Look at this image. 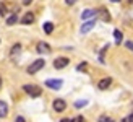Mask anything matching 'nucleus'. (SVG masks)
Wrapping results in <instances>:
<instances>
[{"instance_id":"obj_27","label":"nucleus","mask_w":133,"mask_h":122,"mask_svg":"<svg viewBox=\"0 0 133 122\" xmlns=\"http://www.w3.org/2000/svg\"><path fill=\"white\" fill-rule=\"evenodd\" d=\"M120 122H133V120H131V117H130V116H127V117H123Z\"/></svg>"},{"instance_id":"obj_26","label":"nucleus","mask_w":133,"mask_h":122,"mask_svg":"<svg viewBox=\"0 0 133 122\" xmlns=\"http://www.w3.org/2000/svg\"><path fill=\"white\" fill-rule=\"evenodd\" d=\"M32 2H34V0H23V5H24V7H29Z\"/></svg>"},{"instance_id":"obj_16","label":"nucleus","mask_w":133,"mask_h":122,"mask_svg":"<svg viewBox=\"0 0 133 122\" xmlns=\"http://www.w3.org/2000/svg\"><path fill=\"white\" fill-rule=\"evenodd\" d=\"M42 29H44V33H45V34H52V33H54V23H50V21H45V23L42 25Z\"/></svg>"},{"instance_id":"obj_8","label":"nucleus","mask_w":133,"mask_h":122,"mask_svg":"<svg viewBox=\"0 0 133 122\" xmlns=\"http://www.w3.org/2000/svg\"><path fill=\"white\" fill-rule=\"evenodd\" d=\"M94 26H96V18L88 20V21H83L81 28H79V33H81V34H86V33H89L92 28H94Z\"/></svg>"},{"instance_id":"obj_29","label":"nucleus","mask_w":133,"mask_h":122,"mask_svg":"<svg viewBox=\"0 0 133 122\" xmlns=\"http://www.w3.org/2000/svg\"><path fill=\"white\" fill-rule=\"evenodd\" d=\"M2 86H3V80H2V77H0V90H2Z\"/></svg>"},{"instance_id":"obj_17","label":"nucleus","mask_w":133,"mask_h":122,"mask_svg":"<svg viewBox=\"0 0 133 122\" xmlns=\"http://www.w3.org/2000/svg\"><path fill=\"white\" fill-rule=\"evenodd\" d=\"M97 122H115V120L110 116H107V114H101V116L97 117Z\"/></svg>"},{"instance_id":"obj_30","label":"nucleus","mask_w":133,"mask_h":122,"mask_svg":"<svg viewBox=\"0 0 133 122\" xmlns=\"http://www.w3.org/2000/svg\"><path fill=\"white\" fill-rule=\"evenodd\" d=\"M109 2H112V3H117V2H122V0H109Z\"/></svg>"},{"instance_id":"obj_11","label":"nucleus","mask_w":133,"mask_h":122,"mask_svg":"<svg viewBox=\"0 0 133 122\" xmlns=\"http://www.w3.org/2000/svg\"><path fill=\"white\" fill-rule=\"evenodd\" d=\"M92 18H96V10L86 8V10L81 11V20L83 21H88V20H92Z\"/></svg>"},{"instance_id":"obj_2","label":"nucleus","mask_w":133,"mask_h":122,"mask_svg":"<svg viewBox=\"0 0 133 122\" xmlns=\"http://www.w3.org/2000/svg\"><path fill=\"white\" fill-rule=\"evenodd\" d=\"M23 91L31 98H39L42 94L41 86H37V85H23Z\"/></svg>"},{"instance_id":"obj_1","label":"nucleus","mask_w":133,"mask_h":122,"mask_svg":"<svg viewBox=\"0 0 133 122\" xmlns=\"http://www.w3.org/2000/svg\"><path fill=\"white\" fill-rule=\"evenodd\" d=\"M44 67H45V60H44V59H36L34 62H31V64L28 65L26 72H28L29 75H36V73H37L39 70H42Z\"/></svg>"},{"instance_id":"obj_4","label":"nucleus","mask_w":133,"mask_h":122,"mask_svg":"<svg viewBox=\"0 0 133 122\" xmlns=\"http://www.w3.org/2000/svg\"><path fill=\"white\" fill-rule=\"evenodd\" d=\"M36 52L41 54V56H49V54L52 52V47L49 42H44V41H39V42L36 44Z\"/></svg>"},{"instance_id":"obj_33","label":"nucleus","mask_w":133,"mask_h":122,"mask_svg":"<svg viewBox=\"0 0 133 122\" xmlns=\"http://www.w3.org/2000/svg\"><path fill=\"white\" fill-rule=\"evenodd\" d=\"M0 42H2V41H0Z\"/></svg>"},{"instance_id":"obj_32","label":"nucleus","mask_w":133,"mask_h":122,"mask_svg":"<svg viewBox=\"0 0 133 122\" xmlns=\"http://www.w3.org/2000/svg\"><path fill=\"white\" fill-rule=\"evenodd\" d=\"M130 117H131V120H133V112H131V114H130Z\"/></svg>"},{"instance_id":"obj_18","label":"nucleus","mask_w":133,"mask_h":122,"mask_svg":"<svg viewBox=\"0 0 133 122\" xmlns=\"http://www.w3.org/2000/svg\"><path fill=\"white\" fill-rule=\"evenodd\" d=\"M86 104H88V99H78V101H75L73 106H75L76 109H81V107H84Z\"/></svg>"},{"instance_id":"obj_23","label":"nucleus","mask_w":133,"mask_h":122,"mask_svg":"<svg viewBox=\"0 0 133 122\" xmlns=\"http://www.w3.org/2000/svg\"><path fill=\"white\" fill-rule=\"evenodd\" d=\"M125 47H127L128 51L133 52V41H125Z\"/></svg>"},{"instance_id":"obj_28","label":"nucleus","mask_w":133,"mask_h":122,"mask_svg":"<svg viewBox=\"0 0 133 122\" xmlns=\"http://www.w3.org/2000/svg\"><path fill=\"white\" fill-rule=\"evenodd\" d=\"M60 122H71V119H70V117H62Z\"/></svg>"},{"instance_id":"obj_7","label":"nucleus","mask_w":133,"mask_h":122,"mask_svg":"<svg viewBox=\"0 0 133 122\" xmlns=\"http://www.w3.org/2000/svg\"><path fill=\"white\" fill-rule=\"evenodd\" d=\"M96 16H99L104 23H110V20H112L109 10L105 8V7H101V8H97V10H96Z\"/></svg>"},{"instance_id":"obj_21","label":"nucleus","mask_w":133,"mask_h":122,"mask_svg":"<svg viewBox=\"0 0 133 122\" xmlns=\"http://www.w3.org/2000/svg\"><path fill=\"white\" fill-rule=\"evenodd\" d=\"M76 70H78V72H86V70H88V62H81V64H78Z\"/></svg>"},{"instance_id":"obj_6","label":"nucleus","mask_w":133,"mask_h":122,"mask_svg":"<svg viewBox=\"0 0 133 122\" xmlns=\"http://www.w3.org/2000/svg\"><path fill=\"white\" fill-rule=\"evenodd\" d=\"M66 65H70V59H68V57L60 56V57L54 59V69H55V70H62V69H65Z\"/></svg>"},{"instance_id":"obj_12","label":"nucleus","mask_w":133,"mask_h":122,"mask_svg":"<svg viewBox=\"0 0 133 122\" xmlns=\"http://www.w3.org/2000/svg\"><path fill=\"white\" fill-rule=\"evenodd\" d=\"M8 116V104H6V101L0 99V119H5Z\"/></svg>"},{"instance_id":"obj_22","label":"nucleus","mask_w":133,"mask_h":122,"mask_svg":"<svg viewBox=\"0 0 133 122\" xmlns=\"http://www.w3.org/2000/svg\"><path fill=\"white\" fill-rule=\"evenodd\" d=\"M71 122H86V119L83 116H75V117L71 119Z\"/></svg>"},{"instance_id":"obj_20","label":"nucleus","mask_w":133,"mask_h":122,"mask_svg":"<svg viewBox=\"0 0 133 122\" xmlns=\"http://www.w3.org/2000/svg\"><path fill=\"white\" fill-rule=\"evenodd\" d=\"M107 49H109V44H105L102 49H101V52H99V60H101L102 64L105 62V60H104V56H105V51H107Z\"/></svg>"},{"instance_id":"obj_3","label":"nucleus","mask_w":133,"mask_h":122,"mask_svg":"<svg viewBox=\"0 0 133 122\" xmlns=\"http://www.w3.org/2000/svg\"><path fill=\"white\" fill-rule=\"evenodd\" d=\"M44 85L49 88V90H54V91H58L60 88L63 86V80L62 78H47L44 81Z\"/></svg>"},{"instance_id":"obj_14","label":"nucleus","mask_w":133,"mask_h":122,"mask_svg":"<svg viewBox=\"0 0 133 122\" xmlns=\"http://www.w3.org/2000/svg\"><path fill=\"white\" fill-rule=\"evenodd\" d=\"M18 21H19V20H18V13H11V15L6 16V20H5L6 26H13V25H16Z\"/></svg>"},{"instance_id":"obj_10","label":"nucleus","mask_w":133,"mask_h":122,"mask_svg":"<svg viewBox=\"0 0 133 122\" xmlns=\"http://www.w3.org/2000/svg\"><path fill=\"white\" fill-rule=\"evenodd\" d=\"M34 13H32V11H26L24 13V15L21 16V18H19V23H21V25H32V23H34Z\"/></svg>"},{"instance_id":"obj_15","label":"nucleus","mask_w":133,"mask_h":122,"mask_svg":"<svg viewBox=\"0 0 133 122\" xmlns=\"http://www.w3.org/2000/svg\"><path fill=\"white\" fill-rule=\"evenodd\" d=\"M114 39H115V44L120 46L122 41H123V33L120 29H114Z\"/></svg>"},{"instance_id":"obj_13","label":"nucleus","mask_w":133,"mask_h":122,"mask_svg":"<svg viewBox=\"0 0 133 122\" xmlns=\"http://www.w3.org/2000/svg\"><path fill=\"white\" fill-rule=\"evenodd\" d=\"M21 49H23V46L19 44V42L13 44V46H11V49H10V57H16V56H19V52H21Z\"/></svg>"},{"instance_id":"obj_25","label":"nucleus","mask_w":133,"mask_h":122,"mask_svg":"<svg viewBox=\"0 0 133 122\" xmlns=\"http://www.w3.org/2000/svg\"><path fill=\"white\" fill-rule=\"evenodd\" d=\"M76 2H78V0H65V3H66V5H70V7H71V5H75Z\"/></svg>"},{"instance_id":"obj_31","label":"nucleus","mask_w":133,"mask_h":122,"mask_svg":"<svg viewBox=\"0 0 133 122\" xmlns=\"http://www.w3.org/2000/svg\"><path fill=\"white\" fill-rule=\"evenodd\" d=\"M128 3H130V5H133V0H128Z\"/></svg>"},{"instance_id":"obj_19","label":"nucleus","mask_w":133,"mask_h":122,"mask_svg":"<svg viewBox=\"0 0 133 122\" xmlns=\"http://www.w3.org/2000/svg\"><path fill=\"white\" fill-rule=\"evenodd\" d=\"M6 15H8V7L3 2H0V16H6Z\"/></svg>"},{"instance_id":"obj_24","label":"nucleus","mask_w":133,"mask_h":122,"mask_svg":"<svg viewBox=\"0 0 133 122\" xmlns=\"http://www.w3.org/2000/svg\"><path fill=\"white\" fill-rule=\"evenodd\" d=\"M15 122H26V120H24L23 116H16V117H15Z\"/></svg>"},{"instance_id":"obj_5","label":"nucleus","mask_w":133,"mask_h":122,"mask_svg":"<svg viewBox=\"0 0 133 122\" xmlns=\"http://www.w3.org/2000/svg\"><path fill=\"white\" fill-rule=\"evenodd\" d=\"M52 109H54L55 112H63L66 109V101L62 99V98H55L54 101H52Z\"/></svg>"},{"instance_id":"obj_9","label":"nucleus","mask_w":133,"mask_h":122,"mask_svg":"<svg viewBox=\"0 0 133 122\" xmlns=\"http://www.w3.org/2000/svg\"><path fill=\"white\" fill-rule=\"evenodd\" d=\"M112 81H114V80H112L110 77H104V78H101V80L97 81V88L101 91H105V90H109V88H110Z\"/></svg>"}]
</instances>
